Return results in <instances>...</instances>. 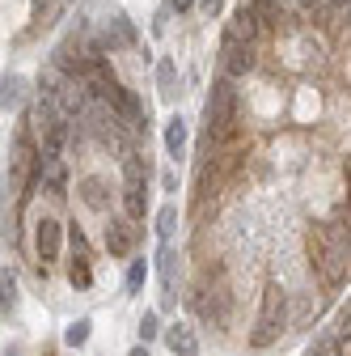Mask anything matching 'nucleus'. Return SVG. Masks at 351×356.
I'll list each match as a JSON object with an SVG mask.
<instances>
[{
    "label": "nucleus",
    "instance_id": "nucleus-1",
    "mask_svg": "<svg viewBox=\"0 0 351 356\" xmlns=\"http://www.w3.org/2000/svg\"><path fill=\"white\" fill-rule=\"evenodd\" d=\"M351 267V229L347 225H326L322 229V250H318V272L326 284H339Z\"/></svg>",
    "mask_w": 351,
    "mask_h": 356
},
{
    "label": "nucleus",
    "instance_id": "nucleus-2",
    "mask_svg": "<svg viewBox=\"0 0 351 356\" xmlns=\"http://www.w3.org/2000/svg\"><path fill=\"white\" fill-rule=\"evenodd\" d=\"M284 318H288V297H284V289L271 284L267 293H262V309H258V323H254L250 343L254 348H271L280 339V331H284Z\"/></svg>",
    "mask_w": 351,
    "mask_h": 356
},
{
    "label": "nucleus",
    "instance_id": "nucleus-3",
    "mask_svg": "<svg viewBox=\"0 0 351 356\" xmlns=\"http://www.w3.org/2000/svg\"><path fill=\"white\" fill-rule=\"evenodd\" d=\"M144 204H148V170L140 153H123V208L131 220H140Z\"/></svg>",
    "mask_w": 351,
    "mask_h": 356
},
{
    "label": "nucleus",
    "instance_id": "nucleus-4",
    "mask_svg": "<svg viewBox=\"0 0 351 356\" xmlns=\"http://www.w3.org/2000/svg\"><path fill=\"white\" fill-rule=\"evenodd\" d=\"M207 131L212 136H225V131L233 127V115H237V89H233V76L216 81L212 94H207Z\"/></svg>",
    "mask_w": 351,
    "mask_h": 356
},
{
    "label": "nucleus",
    "instance_id": "nucleus-5",
    "mask_svg": "<svg viewBox=\"0 0 351 356\" xmlns=\"http://www.w3.org/2000/svg\"><path fill=\"white\" fill-rule=\"evenodd\" d=\"M106 250H110V259H127L131 250H136V225H131V216H110Z\"/></svg>",
    "mask_w": 351,
    "mask_h": 356
},
{
    "label": "nucleus",
    "instance_id": "nucleus-6",
    "mask_svg": "<svg viewBox=\"0 0 351 356\" xmlns=\"http://www.w3.org/2000/svg\"><path fill=\"white\" fill-rule=\"evenodd\" d=\"M34 246H38V259H42V263H51V259L60 254V220H55V216H42V220H38Z\"/></svg>",
    "mask_w": 351,
    "mask_h": 356
},
{
    "label": "nucleus",
    "instance_id": "nucleus-7",
    "mask_svg": "<svg viewBox=\"0 0 351 356\" xmlns=\"http://www.w3.org/2000/svg\"><path fill=\"white\" fill-rule=\"evenodd\" d=\"M254 68V42H233L225 38V72L229 76H246Z\"/></svg>",
    "mask_w": 351,
    "mask_h": 356
},
{
    "label": "nucleus",
    "instance_id": "nucleus-8",
    "mask_svg": "<svg viewBox=\"0 0 351 356\" xmlns=\"http://www.w3.org/2000/svg\"><path fill=\"white\" fill-rule=\"evenodd\" d=\"M165 348H169L173 356H199V339H195V331H191L187 323L165 327Z\"/></svg>",
    "mask_w": 351,
    "mask_h": 356
},
{
    "label": "nucleus",
    "instance_id": "nucleus-9",
    "mask_svg": "<svg viewBox=\"0 0 351 356\" xmlns=\"http://www.w3.org/2000/svg\"><path fill=\"white\" fill-rule=\"evenodd\" d=\"M258 13L250 9V5H241L237 13H233V22H229V30H225V38H233V42H254V34H258Z\"/></svg>",
    "mask_w": 351,
    "mask_h": 356
},
{
    "label": "nucleus",
    "instance_id": "nucleus-10",
    "mask_svg": "<svg viewBox=\"0 0 351 356\" xmlns=\"http://www.w3.org/2000/svg\"><path fill=\"white\" fill-rule=\"evenodd\" d=\"M64 145H68V119H60L55 127L42 131V140H38V161H55V157L64 153Z\"/></svg>",
    "mask_w": 351,
    "mask_h": 356
},
{
    "label": "nucleus",
    "instance_id": "nucleus-11",
    "mask_svg": "<svg viewBox=\"0 0 351 356\" xmlns=\"http://www.w3.org/2000/svg\"><path fill=\"white\" fill-rule=\"evenodd\" d=\"M157 263H161V284H165V305H173V280H178V254H173V246H169V242L161 246Z\"/></svg>",
    "mask_w": 351,
    "mask_h": 356
},
{
    "label": "nucleus",
    "instance_id": "nucleus-12",
    "mask_svg": "<svg viewBox=\"0 0 351 356\" xmlns=\"http://www.w3.org/2000/svg\"><path fill=\"white\" fill-rule=\"evenodd\" d=\"M80 200L89 204L94 212H106L110 208V191H106L102 178H85V183H80Z\"/></svg>",
    "mask_w": 351,
    "mask_h": 356
},
{
    "label": "nucleus",
    "instance_id": "nucleus-13",
    "mask_svg": "<svg viewBox=\"0 0 351 356\" xmlns=\"http://www.w3.org/2000/svg\"><path fill=\"white\" fill-rule=\"evenodd\" d=\"M347 343H351V335H343V331H334V335H322L305 356H347Z\"/></svg>",
    "mask_w": 351,
    "mask_h": 356
},
{
    "label": "nucleus",
    "instance_id": "nucleus-14",
    "mask_svg": "<svg viewBox=\"0 0 351 356\" xmlns=\"http://www.w3.org/2000/svg\"><path fill=\"white\" fill-rule=\"evenodd\" d=\"M165 153H169V157H182V153H187V123H182L178 115H173L169 127H165Z\"/></svg>",
    "mask_w": 351,
    "mask_h": 356
},
{
    "label": "nucleus",
    "instance_id": "nucleus-15",
    "mask_svg": "<svg viewBox=\"0 0 351 356\" xmlns=\"http://www.w3.org/2000/svg\"><path fill=\"white\" fill-rule=\"evenodd\" d=\"M68 280H72L76 289H89V284H94V272H89V254H85V250H76V259H72V267H68Z\"/></svg>",
    "mask_w": 351,
    "mask_h": 356
},
{
    "label": "nucleus",
    "instance_id": "nucleus-16",
    "mask_svg": "<svg viewBox=\"0 0 351 356\" xmlns=\"http://www.w3.org/2000/svg\"><path fill=\"white\" fill-rule=\"evenodd\" d=\"M38 178H42V187H47V191H64V165H60V157L55 161H38Z\"/></svg>",
    "mask_w": 351,
    "mask_h": 356
},
{
    "label": "nucleus",
    "instance_id": "nucleus-17",
    "mask_svg": "<svg viewBox=\"0 0 351 356\" xmlns=\"http://www.w3.org/2000/svg\"><path fill=\"white\" fill-rule=\"evenodd\" d=\"M173 229H178V208L165 204V208L157 212V238H161V242H169V238H173Z\"/></svg>",
    "mask_w": 351,
    "mask_h": 356
},
{
    "label": "nucleus",
    "instance_id": "nucleus-18",
    "mask_svg": "<svg viewBox=\"0 0 351 356\" xmlns=\"http://www.w3.org/2000/svg\"><path fill=\"white\" fill-rule=\"evenodd\" d=\"M144 280H148V263H144V259H136V263L127 267V280H123V284H127V293H140V289H144Z\"/></svg>",
    "mask_w": 351,
    "mask_h": 356
},
{
    "label": "nucleus",
    "instance_id": "nucleus-19",
    "mask_svg": "<svg viewBox=\"0 0 351 356\" xmlns=\"http://www.w3.org/2000/svg\"><path fill=\"white\" fill-rule=\"evenodd\" d=\"M85 339H89V318H76V323L64 331V343H68V348H80Z\"/></svg>",
    "mask_w": 351,
    "mask_h": 356
},
{
    "label": "nucleus",
    "instance_id": "nucleus-20",
    "mask_svg": "<svg viewBox=\"0 0 351 356\" xmlns=\"http://www.w3.org/2000/svg\"><path fill=\"white\" fill-rule=\"evenodd\" d=\"M157 85H161V98L169 102V98H173V64H169V60L157 64Z\"/></svg>",
    "mask_w": 351,
    "mask_h": 356
},
{
    "label": "nucleus",
    "instance_id": "nucleus-21",
    "mask_svg": "<svg viewBox=\"0 0 351 356\" xmlns=\"http://www.w3.org/2000/svg\"><path fill=\"white\" fill-rule=\"evenodd\" d=\"M250 9L258 13V22H275L280 17V0H250Z\"/></svg>",
    "mask_w": 351,
    "mask_h": 356
},
{
    "label": "nucleus",
    "instance_id": "nucleus-22",
    "mask_svg": "<svg viewBox=\"0 0 351 356\" xmlns=\"http://www.w3.org/2000/svg\"><path fill=\"white\" fill-rule=\"evenodd\" d=\"M0 293H5V309H13V301H17V280H13V272L0 276Z\"/></svg>",
    "mask_w": 351,
    "mask_h": 356
},
{
    "label": "nucleus",
    "instance_id": "nucleus-23",
    "mask_svg": "<svg viewBox=\"0 0 351 356\" xmlns=\"http://www.w3.org/2000/svg\"><path fill=\"white\" fill-rule=\"evenodd\" d=\"M157 331H161V327H157V314H144V318H140V339L148 343V339H157Z\"/></svg>",
    "mask_w": 351,
    "mask_h": 356
},
{
    "label": "nucleus",
    "instance_id": "nucleus-24",
    "mask_svg": "<svg viewBox=\"0 0 351 356\" xmlns=\"http://www.w3.org/2000/svg\"><path fill=\"white\" fill-rule=\"evenodd\" d=\"M5 106H13L17 102V76H5V98H0Z\"/></svg>",
    "mask_w": 351,
    "mask_h": 356
},
{
    "label": "nucleus",
    "instance_id": "nucleus-25",
    "mask_svg": "<svg viewBox=\"0 0 351 356\" xmlns=\"http://www.w3.org/2000/svg\"><path fill=\"white\" fill-rule=\"evenodd\" d=\"M199 5H203V13H221V9H225V0H199Z\"/></svg>",
    "mask_w": 351,
    "mask_h": 356
},
{
    "label": "nucleus",
    "instance_id": "nucleus-26",
    "mask_svg": "<svg viewBox=\"0 0 351 356\" xmlns=\"http://www.w3.org/2000/svg\"><path fill=\"white\" fill-rule=\"evenodd\" d=\"M191 5H195V0H169V9H173V13H187Z\"/></svg>",
    "mask_w": 351,
    "mask_h": 356
},
{
    "label": "nucleus",
    "instance_id": "nucleus-27",
    "mask_svg": "<svg viewBox=\"0 0 351 356\" xmlns=\"http://www.w3.org/2000/svg\"><path fill=\"white\" fill-rule=\"evenodd\" d=\"M127 356H148V348H144V343H140V348H131V352H127Z\"/></svg>",
    "mask_w": 351,
    "mask_h": 356
},
{
    "label": "nucleus",
    "instance_id": "nucleus-28",
    "mask_svg": "<svg viewBox=\"0 0 351 356\" xmlns=\"http://www.w3.org/2000/svg\"><path fill=\"white\" fill-rule=\"evenodd\" d=\"M330 5H339V9H347V5H351V0H330Z\"/></svg>",
    "mask_w": 351,
    "mask_h": 356
},
{
    "label": "nucleus",
    "instance_id": "nucleus-29",
    "mask_svg": "<svg viewBox=\"0 0 351 356\" xmlns=\"http://www.w3.org/2000/svg\"><path fill=\"white\" fill-rule=\"evenodd\" d=\"M284 5H300V0H284Z\"/></svg>",
    "mask_w": 351,
    "mask_h": 356
},
{
    "label": "nucleus",
    "instance_id": "nucleus-30",
    "mask_svg": "<svg viewBox=\"0 0 351 356\" xmlns=\"http://www.w3.org/2000/svg\"><path fill=\"white\" fill-rule=\"evenodd\" d=\"M347 22H351V5H347Z\"/></svg>",
    "mask_w": 351,
    "mask_h": 356
}]
</instances>
